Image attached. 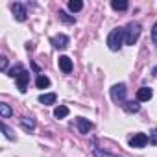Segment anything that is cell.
I'll return each instance as SVG.
<instances>
[{
  "mask_svg": "<svg viewBox=\"0 0 157 157\" xmlns=\"http://www.w3.org/2000/svg\"><path fill=\"white\" fill-rule=\"evenodd\" d=\"M124 41H126V30L124 28H115L109 33V37H107V46H109V50L117 52V50L122 48V43Z\"/></svg>",
  "mask_w": 157,
  "mask_h": 157,
  "instance_id": "1",
  "label": "cell"
},
{
  "mask_svg": "<svg viewBox=\"0 0 157 157\" xmlns=\"http://www.w3.org/2000/svg\"><path fill=\"white\" fill-rule=\"evenodd\" d=\"M140 35V24L139 22H129L126 26V44H135Z\"/></svg>",
  "mask_w": 157,
  "mask_h": 157,
  "instance_id": "2",
  "label": "cell"
},
{
  "mask_svg": "<svg viewBox=\"0 0 157 157\" xmlns=\"http://www.w3.org/2000/svg\"><path fill=\"white\" fill-rule=\"evenodd\" d=\"M126 91H128V89H126L124 83H117V85L111 89V96H113V100L124 104V102H126Z\"/></svg>",
  "mask_w": 157,
  "mask_h": 157,
  "instance_id": "3",
  "label": "cell"
},
{
  "mask_svg": "<svg viewBox=\"0 0 157 157\" xmlns=\"http://www.w3.org/2000/svg\"><path fill=\"white\" fill-rule=\"evenodd\" d=\"M148 140H150L148 135H144V133H135V135L129 139V146H131V148H144Z\"/></svg>",
  "mask_w": 157,
  "mask_h": 157,
  "instance_id": "4",
  "label": "cell"
},
{
  "mask_svg": "<svg viewBox=\"0 0 157 157\" xmlns=\"http://www.w3.org/2000/svg\"><path fill=\"white\" fill-rule=\"evenodd\" d=\"M15 80H17L19 91H21V93H26V91H28V82H30V72H28V70H22V72L15 78Z\"/></svg>",
  "mask_w": 157,
  "mask_h": 157,
  "instance_id": "5",
  "label": "cell"
},
{
  "mask_svg": "<svg viewBox=\"0 0 157 157\" xmlns=\"http://www.w3.org/2000/svg\"><path fill=\"white\" fill-rule=\"evenodd\" d=\"M76 126H78V131L83 133V135H87V133L93 129V124H91L87 118H83V117H78V118H76Z\"/></svg>",
  "mask_w": 157,
  "mask_h": 157,
  "instance_id": "6",
  "label": "cell"
},
{
  "mask_svg": "<svg viewBox=\"0 0 157 157\" xmlns=\"http://www.w3.org/2000/svg\"><path fill=\"white\" fill-rule=\"evenodd\" d=\"M56 48H59V50H63V48H67L68 46V37L65 35V33H57V35H54L52 37V41H50Z\"/></svg>",
  "mask_w": 157,
  "mask_h": 157,
  "instance_id": "7",
  "label": "cell"
},
{
  "mask_svg": "<svg viewBox=\"0 0 157 157\" xmlns=\"http://www.w3.org/2000/svg\"><path fill=\"white\" fill-rule=\"evenodd\" d=\"M59 68L65 72V74H70L72 72V59L68 56H59Z\"/></svg>",
  "mask_w": 157,
  "mask_h": 157,
  "instance_id": "8",
  "label": "cell"
},
{
  "mask_svg": "<svg viewBox=\"0 0 157 157\" xmlns=\"http://www.w3.org/2000/svg\"><path fill=\"white\" fill-rule=\"evenodd\" d=\"M11 10H13V15H15V19H17V21H21V22H22V21H26V15H28V13H26V10H24V6H22V4H13V6H11Z\"/></svg>",
  "mask_w": 157,
  "mask_h": 157,
  "instance_id": "9",
  "label": "cell"
},
{
  "mask_svg": "<svg viewBox=\"0 0 157 157\" xmlns=\"http://www.w3.org/2000/svg\"><path fill=\"white\" fill-rule=\"evenodd\" d=\"M151 96H153V93H151L150 87H140L137 91V100L139 102H148V100H151Z\"/></svg>",
  "mask_w": 157,
  "mask_h": 157,
  "instance_id": "10",
  "label": "cell"
},
{
  "mask_svg": "<svg viewBox=\"0 0 157 157\" xmlns=\"http://www.w3.org/2000/svg\"><path fill=\"white\" fill-rule=\"evenodd\" d=\"M56 93H46V94H41L39 96V102L43 104V105H52V104H56Z\"/></svg>",
  "mask_w": 157,
  "mask_h": 157,
  "instance_id": "11",
  "label": "cell"
},
{
  "mask_svg": "<svg viewBox=\"0 0 157 157\" xmlns=\"http://www.w3.org/2000/svg\"><path fill=\"white\" fill-rule=\"evenodd\" d=\"M128 2H126V0H113V2H111V8L115 10V11H126L128 10Z\"/></svg>",
  "mask_w": 157,
  "mask_h": 157,
  "instance_id": "12",
  "label": "cell"
},
{
  "mask_svg": "<svg viewBox=\"0 0 157 157\" xmlns=\"http://www.w3.org/2000/svg\"><path fill=\"white\" fill-rule=\"evenodd\" d=\"M122 105H124V109H126L128 113H137V111L140 109V105H139L137 102H133V100H129V102L126 100V102H124Z\"/></svg>",
  "mask_w": 157,
  "mask_h": 157,
  "instance_id": "13",
  "label": "cell"
},
{
  "mask_svg": "<svg viewBox=\"0 0 157 157\" xmlns=\"http://www.w3.org/2000/svg\"><path fill=\"white\" fill-rule=\"evenodd\" d=\"M35 85L39 87V89H46L48 85H50V80L44 76V74H41V76H37V82H35Z\"/></svg>",
  "mask_w": 157,
  "mask_h": 157,
  "instance_id": "14",
  "label": "cell"
},
{
  "mask_svg": "<svg viewBox=\"0 0 157 157\" xmlns=\"http://www.w3.org/2000/svg\"><path fill=\"white\" fill-rule=\"evenodd\" d=\"M68 115V107L67 105H59V107H56V111H54V117L56 118H65Z\"/></svg>",
  "mask_w": 157,
  "mask_h": 157,
  "instance_id": "15",
  "label": "cell"
},
{
  "mask_svg": "<svg viewBox=\"0 0 157 157\" xmlns=\"http://www.w3.org/2000/svg\"><path fill=\"white\" fill-rule=\"evenodd\" d=\"M83 8V2H82V0H70V2H68V10L70 11H80Z\"/></svg>",
  "mask_w": 157,
  "mask_h": 157,
  "instance_id": "16",
  "label": "cell"
},
{
  "mask_svg": "<svg viewBox=\"0 0 157 157\" xmlns=\"http://www.w3.org/2000/svg\"><path fill=\"white\" fill-rule=\"evenodd\" d=\"M11 107L8 104H0V115H2V118H10L11 117Z\"/></svg>",
  "mask_w": 157,
  "mask_h": 157,
  "instance_id": "17",
  "label": "cell"
},
{
  "mask_svg": "<svg viewBox=\"0 0 157 157\" xmlns=\"http://www.w3.org/2000/svg\"><path fill=\"white\" fill-rule=\"evenodd\" d=\"M21 122H22V128H24V129H30V131H32V129L35 128V120H33V118H22Z\"/></svg>",
  "mask_w": 157,
  "mask_h": 157,
  "instance_id": "18",
  "label": "cell"
},
{
  "mask_svg": "<svg viewBox=\"0 0 157 157\" xmlns=\"http://www.w3.org/2000/svg\"><path fill=\"white\" fill-rule=\"evenodd\" d=\"M59 19H61L63 22H67V24H74V22H76V19L70 17V15H67L65 11H59Z\"/></svg>",
  "mask_w": 157,
  "mask_h": 157,
  "instance_id": "19",
  "label": "cell"
},
{
  "mask_svg": "<svg viewBox=\"0 0 157 157\" xmlns=\"http://www.w3.org/2000/svg\"><path fill=\"white\" fill-rule=\"evenodd\" d=\"M93 153H94V157H117V155H111L109 151L100 150V148H94V150H93Z\"/></svg>",
  "mask_w": 157,
  "mask_h": 157,
  "instance_id": "20",
  "label": "cell"
},
{
  "mask_svg": "<svg viewBox=\"0 0 157 157\" xmlns=\"http://www.w3.org/2000/svg\"><path fill=\"white\" fill-rule=\"evenodd\" d=\"M22 70H24V68H22L21 65H15L13 68H10V70H8V74H10L11 78H17V76H19V74L22 72Z\"/></svg>",
  "mask_w": 157,
  "mask_h": 157,
  "instance_id": "21",
  "label": "cell"
},
{
  "mask_svg": "<svg viewBox=\"0 0 157 157\" xmlns=\"http://www.w3.org/2000/svg\"><path fill=\"white\" fill-rule=\"evenodd\" d=\"M2 131L6 133V137H8V139H15V135L11 133V129H10V128H8V126L4 124V122H2Z\"/></svg>",
  "mask_w": 157,
  "mask_h": 157,
  "instance_id": "22",
  "label": "cell"
},
{
  "mask_svg": "<svg viewBox=\"0 0 157 157\" xmlns=\"http://www.w3.org/2000/svg\"><path fill=\"white\" fill-rule=\"evenodd\" d=\"M0 68H2V70H6V68H8V57H6V56L0 57Z\"/></svg>",
  "mask_w": 157,
  "mask_h": 157,
  "instance_id": "23",
  "label": "cell"
},
{
  "mask_svg": "<svg viewBox=\"0 0 157 157\" xmlns=\"http://www.w3.org/2000/svg\"><path fill=\"white\" fill-rule=\"evenodd\" d=\"M150 142H151V144H157V128L150 133Z\"/></svg>",
  "mask_w": 157,
  "mask_h": 157,
  "instance_id": "24",
  "label": "cell"
},
{
  "mask_svg": "<svg viewBox=\"0 0 157 157\" xmlns=\"http://www.w3.org/2000/svg\"><path fill=\"white\" fill-rule=\"evenodd\" d=\"M151 41L153 44H157V22L153 24V30H151Z\"/></svg>",
  "mask_w": 157,
  "mask_h": 157,
  "instance_id": "25",
  "label": "cell"
}]
</instances>
